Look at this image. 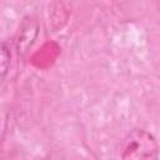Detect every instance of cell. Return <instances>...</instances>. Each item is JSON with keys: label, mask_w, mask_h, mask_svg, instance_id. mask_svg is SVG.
<instances>
[{"label": "cell", "mask_w": 160, "mask_h": 160, "mask_svg": "<svg viewBox=\"0 0 160 160\" xmlns=\"http://www.w3.org/2000/svg\"><path fill=\"white\" fill-rule=\"evenodd\" d=\"M159 145L155 136L144 130L134 129L124 139L121 144L122 159H158Z\"/></svg>", "instance_id": "6da1fadb"}, {"label": "cell", "mask_w": 160, "mask_h": 160, "mask_svg": "<svg viewBox=\"0 0 160 160\" xmlns=\"http://www.w3.org/2000/svg\"><path fill=\"white\" fill-rule=\"evenodd\" d=\"M10 66V52L4 42L0 41V78L5 76Z\"/></svg>", "instance_id": "7a4b0ae2"}]
</instances>
